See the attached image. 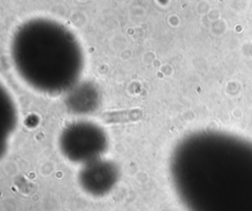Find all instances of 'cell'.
<instances>
[{"label": "cell", "mask_w": 252, "mask_h": 211, "mask_svg": "<svg viewBox=\"0 0 252 211\" xmlns=\"http://www.w3.org/2000/svg\"><path fill=\"white\" fill-rule=\"evenodd\" d=\"M145 116L143 109H127L119 111H108L101 114L100 118L103 123L108 125L115 124H125L141 120Z\"/></svg>", "instance_id": "1"}]
</instances>
